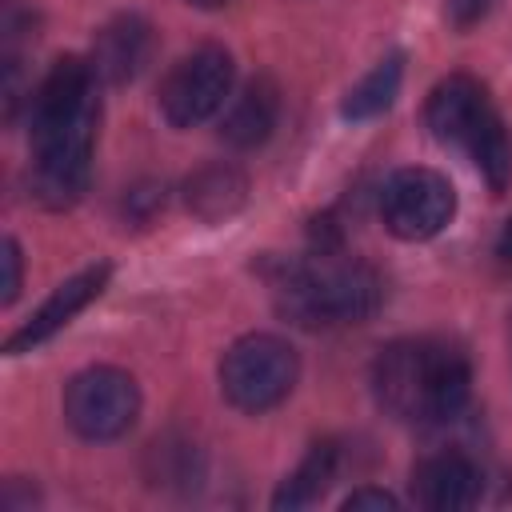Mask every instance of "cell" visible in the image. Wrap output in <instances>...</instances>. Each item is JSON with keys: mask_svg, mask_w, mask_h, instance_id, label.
Segmentation results:
<instances>
[{"mask_svg": "<svg viewBox=\"0 0 512 512\" xmlns=\"http://www.w3.org/2000/svg\"><path fill=\"white\" fill-rule=\"evenodd\" d=\"M424 124L444 148L464 152L496 196L512 184V140H508L504 120L480 80H472V76L440 80L428 92Z\"/></svg>", "mask_w": 512, "mask_h": 512, "instance_id": "cell-4", "label": "cell"}, {"mask_svg": "<svg viewBox=\"0 0 512 512\" xmlns=\"http://www.w3.org/2000/svg\"><path fill=\"white\" fill-rule=\"evenodd\" d=\"M456 216V188L436 168H396L380 188V220L400 240H432Z\"/></svg>", "mask_w": 512, "mask_h": 512, "instance_id": "cell-8", "label": "cell"}, {"mask_svg": "<svg viewBox=\"0 0 512 512\" xmlns=\"http://www.w3.org/2000/svg\"><path fill=\"white\" fill-rule=\"evenodd\" d=\"M344 508H348V512H352V508H356V512H360V508L392 512V508H400V500H396L392 492H384V488H368V484H364V488H356V492L344 496Z\"/></svg>", "mask_w": 512, "mask_h": 512, "instance_id": "cell-18", "label": "cell"}, {"mask_svg": "<svg viewBox=\"0 0 512 512\" xmlns=\"http://www.w3.org/2000/svg\"><path fill=\"white\" fill-rule=\"evenodd\" d=\"M492 4H496V0H444V16H448L452 28L468 32L472 24H480V20L492 12Z\"/></svg>", "mask_w": 512, "mask_h": 512, "instance_id": "cell-16", "label": "cell"}, {"mask_svg": "<svg viewBox=\"0 0 512 512\" xmlns=\"http://www.w3.org/2000/svg\"><path fill=\"white\" fill-rule=\"evenodd\" d=\"M108 280H112V264H104V260L80 268L76 276H68V280L32 312V320L20 324V328L8 336L4 352H8V356H20V352H32V348H40L44 340H52L60 328L72 324L76 312H84V308L108 288Z\"/></svg>", "mask_w": 512, "mask_h": 512, "instance_id": "cell-10", "label": "cell"}, {"mask_svg": "<svg viewBox=\"0 0 512 512\" xmlns=\"http://www.w3.org/2000/svg\"><path fill=\"white\" fill-rule=\"evenodd\" d=\"M232 56L220 44H204L180 56L160 80V116L172 128H196L212 120L232 96Z\"/></svg>", "mask_w": 512, "mask_h": 512, "instance_id": "cell-7", "label": "cell"}, {"mask_svg": "<svg viewBox=\"0 0 512 512\" xmlns=\"http://www.w3.org/2000/svg\"><path fill=\"white\" fill-rule=\"evenodd\" d=\"M340 468V448L336 444H312V452L296 464L292 476H284V484L272 496V508H308L316 500H324V492L332 488Z\"/></svg>", "mask_w": 512, "mask_h": 512, "instance_id": "cell-13", "label": "cell"}, {"mask_svg": "<svg viewBox=\"0 0 512 512\" xmlns=\"http://www.w3.org/2000/svg\"><path fill=\"white\" fill-rule=\"evenodd\" d=\"M20 280H24V256H20V244L12 236H4V292H0V304H12L20 296Z\"/></svg>", "mask_w": 512, "mask_h": 512, "instance_id": "cell-17", "label": "cell"}, {"mask_svg": "<svg viewBox=\"0 0 512 512\" xmlns=\"http://www.w3.org/2000/svg\"><path fill=\"white\" fill-rule=\"evenodd\" d=\"M400 80H404V56L400 52H388L384 60H376L344 96V116L348 120H372L380 112L392 108L396 92H400Z\"/></svg>", "mask_w": 512, "mask_h": 512, "instance_id": "cell-14", "label": "cell"}, {"mask_svg": "<svg viewBox=\"0 0 512 512\" xmlns=\"http://www.w3.org/2000/svg\"><path fill=\"white\" fill-rule=\"evenodd\" d=\"M152 60V24L136 12H124L116 20H108L96 40H92V72L100 84H128L144 72V64Z\"/></svg>", "mask_w": 512, "mask_h": 512, "instance_id": "cell-11", "label": "cell"}, {"mask_svg": "<svg viewBox=\"0 0 512 512\" xmlns=\"http://www.w3.org/2000/svg\"><path fill=\"white\" fill-rule=\"evenodd\" d=\"M296 380H300V356L284 336H272V332L240 336L220 360L224 400L240 412H252V416L288 400Z\"/></svg>", "mask_w": 512, "mask_h": 512, "instance_id": "cell-5", "label": "cell"}, {"mask_svg": "<svg viewBox=\"0 0 512 512\" xmlns=\"http://www.w3.org/2000/svg\"><path fill=\"white\" fill-rule=\"evenodd\" d=\"M188 4H196V8H224L228 0H188Z\"/></svg>", "mask_w": 512, "mask_h": 512, "instance_id": "cell-19", "label": "cell"}, {"mask_svg": "<svg viewBox=\"0 0 512 512\" xmlns=\"http://www.w3.org/2000/svg\"><path fill=\"white\" fill-rule=\"evenodd\" d=\"M140 416V388L124 368L96 364L68 380L64 388V420L80 440L108 444L120 440Z\"/></svg>", "mask_w": 512, "mask_h": 512, "instance_id": "cell-6", "label": "cell"}, {"mask_svg": "<svg viewBox=\"0 0 512 512\" xmlns=\"http://www.w3.org/2000/svg\"><path fill=\"white\" fill-rule=\"evenodd\" d=\"M100 80L84 56L56 60L28 96V192L36 204L72 208L92 180V144L100 124Z\"/></svg>", "mask_w": 512, "mask_h": 512, "instance_id": "cell-1", "label": "cell"}, {"mask_svg": "<svg viewBox=\"0 0 512 512\" xmlns=\"http://www.w3.org/2000/svg\"><path fill=\"white\" fill-rule=\"evenodd\" d=\"M480 496H484V468L476 464V456L460 448L428 452L412 468V500L424 508L456 512L480 504Z\"/></svg>", "mask_w": 512, "mask_h": 512, "instance_id": "cell-9", "label": "cell"}, {"mask_svg": "<svg viewBox=\"0 0 512 512\" xmlns=\"http://www.w3.org/2000/svg\"><path fill=\"white\" fill-rule=\"evenodd\" d=\"M272 296L280 316H288L292 324L336 328L364 324L380 308L384 284L364 260L340 252L336 244H320L312 256L280 264V272L272 276Z\"/></svg>", "mask_w": 512, "mask_h": 512, "instance_id": "cell-3", "label": "cell"}, {"mask_svg": "<svg viewBox=\"0 0 512 512\" xmlns=\"http://www.w3.org/2000/svg\"><path fill=\"white\" fill-rule=\"evenodd\" d=\"M376 404L404 424H448L468 408L472 368L448 340H396L372 360Z\"/></svg>", "mask_w": 512, "mask_h": 512, "instance_id": "cell-2", "label": "cell"}, {"mask_svg": "<svg viewBox=\"0 0 512 512\" xmlns=\"http://www.w3.org/2000/svg\"><path fill=\"white\" fill-rule=\"evenodd\" d=\"M276 112H280V96H276L272 80H248L240 88V96L228 100V112L220 120V136L232 148H256L272 136Z\"/></svg>", "mask_w": 512, "mask_h": 512, "instance_id": "cell-12", "label": "cell"}, {"mask_svg": "<svg viewBox=\"0 0 512 512\" xmlns=\"http://www.w3.org/2000/svg\"><path fill=\"white\" fill-rule=\"evenodd\" d=\"M244 176L236 172V168H228V164H208V168H200L188 184H184V200H188V208L196 212V216H204V220H220V216H228V212H236L240 204H244Z\"/></svg>", "mask_w": 512, "mask_h": 512, "instance_id": "cell-15", "label": "cell"}]
</instances>
